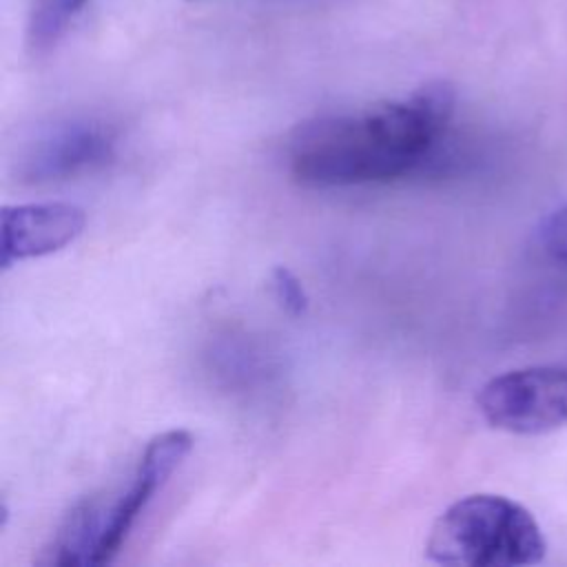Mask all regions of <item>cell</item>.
Listing matches in <instances>:
<instances>
[{"label": "cell", "mask_w": 567, "mask_h": 567, "mask_svg": "<svg viewBox=\"0 0 567 567\" xmlns=\"http://www.w3.org/2000/svg\"><path fill=\"white\" fill-rule=\"evenodd\" d=\"M456 95L443 80L403 100L299 124L286 144L290 175L312 188L388 184L441 171L450 162Z\"/></svg>", "instance_id": "obj_1"}, {"label": "cell", "mask_w": 567, "mask_h": 567, "mask_svg": "<svg viewBox=\"0 0 567 567\" xmlns=\"http://www.w3.org/2000/svg\"><path fill=\"white\" fill-rule=\"evenodd\" d=\"M193 450L186 430H168L153 436L126 485L115 498H82L58 527L47 558L53 565H104L122 549L128 532L155 494L171 481Z\"/></svg>", "instance_id": "obj_2"}, {"label": "cell", "mask_w": 567, "mask_h": 567, "mask_svg": "<svg viewBox=\"0 0 567 567\" xmlns=\"http://www.w3.org/2000/svg\"><path fill=\"white\" fill-rule=\"evenodd\" d=\"M547 540L520 503L501 494H470L432 525L425 554L439 565L518 567L545 558Z\"/></svg>", "instance_id": "obj_3"}, {"label": "cell", "mask_w": 567, "mask_h": 567, "mask_svg": "<svg viewBox=\"0 0 567 567\" xmlns=\"http://www.w3.org/2000/svg\"><path fill=\"white\" fill-rule=\"evenodd\" d=\"M483 419L503 432L543 434L567 423V368L534 365L489 379L476 396Z\"/></svg>", "instance_id": "obj_4"}, {"label": "cell", "mask_w": 567, "mask_h": 567, "mask_svg": "<svg viewBox=\"0 0 567 567\" xmlns=\"http://www.w3.org/2000/svg\"><path fill=\"white\" fill-rule=\"evenodd\" d=\"M117 151V131L95 117H75L44 128L18 157V182L40 186L104 168Z\"/></svg>", "instance_id": "obj_5"}, {"label": "cell", "mask_w": 567, "mask_h": 567, "mask_svg": "<svg viewBox=\"0 0 567 567\" xmlns=\"http://www.w3.org/2000/svg\"><path fill=\"white\" fill-rule=\"evenodd\" d=\"M86 226V213L66 202L16 204L0 213L2 270L18 261L44 257L75 241Z\"/></svg>", "instance_id": "obj_6"}, {"label": "cell", "mask_w": 567, "mask_h": 567, "mask_svg": "<svg viewBox=\"0 0 567 567\" xmlns=\"http://www.w3.org/2000/svg\"><path fill=\"white\" fill-rule=\"evenodd\" d=\"M86 0H31L24 42L31 55L49 53L66 33Z\"/></svg>", "instance_id": "obj_7"}, {"label": "cell", "mask_w": 567, "mask_h": 567, "mask_svg": "<svg viewBox=\"0 0 567 567\" xmlns=\"http://www.w3.org/2000/svg\"><path fill=\"white\" fill-rule=\"evenodd\" d=\"M270 279H272V292H275V299L279 301V306L292 317L306 315L308 295H306V288L301 286V281L297 279V275L292 270H288L286 266H275Z\"/></svg>", "instance_id": "obj_8"}, {"label": "cell", "mask_w": 567, "mask_h": 567, "mask_svg": "<svg viewBox=\"0 0 567 567\" xmlns=\"http://www.w3.org/2000/svg\"><path fill=\"white\" fill-rule=\"evenodd\" d=\"M540 246L551 259L567 264V204L551 213V217H547L543 224Z\"/></svg>", "instance_id": "obj_9"}]
</instances>
